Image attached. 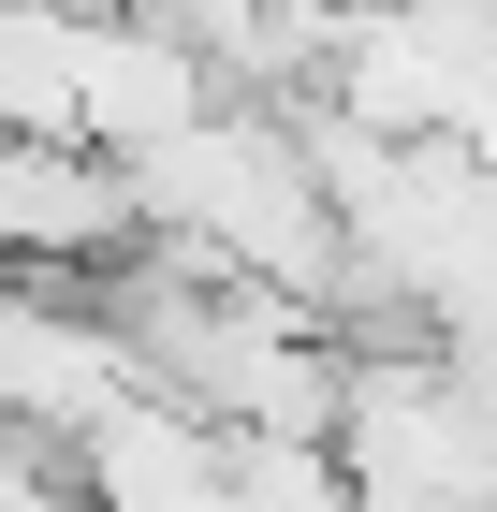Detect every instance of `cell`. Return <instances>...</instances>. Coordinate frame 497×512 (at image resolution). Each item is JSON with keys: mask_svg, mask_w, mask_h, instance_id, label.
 I'll return each instance as SVG.
<instances>
[{"mask_svg": "<svg viewBox=\"0 0 497 512\" xmlns=\"http://www.w3.org/2000/svg\"><path fill=\"white\" fill-rule=\"evenodd\" d=\"M147 235L132 220V176L103 147H0V264H117Z\"/></svg>", "mask_w": 497, "mask_h": 512, "instance_id": "obj_1", "label": "cell"}]
</instances>
